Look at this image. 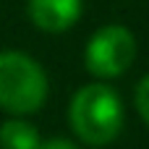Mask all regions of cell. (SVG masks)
<instances>
[{
	"label": "cell",
	"instance_id": "obj_5",
	"mask_svg": "<svg viewBox=\"0 0 149 149\" xmlns=\"http://www.w3.org/2000/svg\"><path fill=\"white\" fill-rule=\"evenodd\" d=\"M42 139L34 123L24 120V115H13L0 123V147L3 149H39Z\"/></svg>",
	"mask_w": 149,
	"mask_h": 149
},
{
	"label": "cell",
	"instance_id": "obj_3",
	"mask_svg": "<svg viewBox=\"0 0 149 149\" xmlns=\"http://www.w3.org/2000/svg\"><path fill=\"white\" fill-rule=\"evenodd\" d=\"M134 55H136L134 34L120 24H107L89 37L84 50V65L97 79H115L123 71H128Z\"/></svg>",
	"mask_w": 149,
	"mask_h": 149
},
{
	"label": "cell",
	"instance_id": "obj_1",
	"mask_svg": "<svg viewBox=\"0 0 149 149\" xmlns=\"http://www.w3.org/2000/svg\"><path fill=\"white\" fill-rule=\"evenodd\" d=\"M73 134L89 147H105L123 131V102L113 86L97 81L81 86L68 107Z\"/></svg>",
	"mask_w": 149,
	"mask_h": 149
},
{
	"label": "cell",
	"instance_id": "obj_6",
	"mask_svg": "<svg viewBox=\"0 0 149 149\" xmlns=\"http://www.w3.org/2000/svg\"><path fill=\"white\" fill-rule=\"evenodd\" d=\"M134 102H136V110H139V115H141V120L149 126V76H144L141 81H139V86H136V97H134Z\"/></svg>",
	"mask_w": 149,
	"mask_h": 149
},
{
	"label": "cell",
	"instance_id": "obj_4",
	"mask_svg": "<svg viewBox=\"0 0 149 149\" xmlns=\"http://www.w3.org/2000/svg\"><path fill=\"white\" fill-rule=\"evenodd\" d=\"M81 16V0H29V18L39 31H68Z\"/></svg>",
	"mask_w": 149,
	"mask_h": 149
},
{
	"label": "cell",
	"instance_id": "obj_7",
	"mask_svg": "<svg viewBox=\"0 0 149 149\" xmlns=\"http://www.w3.org/2000/svg\"><path fill=\"white\" fill-rule=\"evenodd\" d=\"M39 149H79V147L68 139H50V141H42Z\"/></svg>",
	"mask_w": 149,
	"mask_h": 149
},
{
	"label": "cell",
	"instance_id": "obj_2",
	"mask_svg": "<svg viewBox=\"0 0 149 149\" xmlns=\"http://www.w3.org/2000/svg\"><path fill=\"white\" fill-rule=\"evenodd\" d=\"M45 68L18 50L0 52V107L10 115H31L47 102Z\"/></svg>",
	"mask_w": 149,
	"mask_h": 149
}]
</instances>
